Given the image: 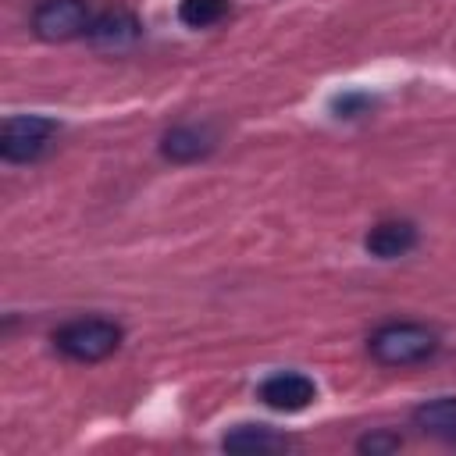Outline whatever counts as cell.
Instances as JSON below:
<instances>
[{
  "label": "cell",
  "instance_id": "5",
  "mask_svg": "<svg viewBox=\"0 0 456 456\" xmlns=\"http://www.w3.org/2000/svg\"><path fill=\"white\" fill-rule=\"evenodd\" d=\"M256 399H260L267 410L299 413V410H306V406L317 399V385H314V378H306V374H299V370H278V374H271V378L260 381Z\"/></svg>",
  "mask_w": 456,
  "mask_h": 456
},
{
  "label": "cell",
  "instance_id": "4",
  "mask_svg": "<svg viewBox=\"0 0 456 456\" xmlns=\"http://www.w3.org/2000/svg\"><path fill=\"white\" fill-rule=\"evenodd\" d=\"M93 25V11L86 0H39L32 7V32L43 43H68L86 36Z\"/></svg>",
  "mask_w": 456,
  "mask_h": 456
},
{
  "label": "cell",
  "instance_id": "8",
  "mask_svg": "<svg viewBox=\"0 0 456 456\" xmlns=\"http://www.w3.org/2000/svg\"><path fill=\"white\" fill-rule=\"evenodd\" d=\"M363 246H367V253L378 256V260L406 256V253L417 246V224H413V221H378V224L363 235Z\"/></svg>",
  "mask_w": 456,
  "mask_h": 456
},
{
  "label": "cell",
  "instance_id": "2",
  "mask_svg": "<svg viewBox=\"0 0 456 456\" xmlns=\"http://www.w3.org/2000/svg\"><path fill=\"white\" fill-rule=\"evenodd\" d=\"M121 346V324L107 317H75L53 331V349L75 363H100Z\"/></svg>",
  "mask_w": 456,
  "mask_h": 456
},
{
  "label": "cell",
  "instance_id": "13",
  "mask_svg": "<svg viewBox=\"0 0 456 456\" xmlns=\"http://www.w3.org/2000/svg\"><path fill=\"white\" fill-rule=\"evenodd\" d=\"M370 107H374L370 93H342V96L331 100V110L338 118H360V114H370Z\"/></svg>",
  "mask_w": 456,
  "mask_h": 456
},
{
  "label": "cell",
  "instance_id": "11",
  "mask_svg": "<svg viewBox=\"0 0 456 456\" xmlns=\"http://www.w3.org/2000/svg\"><path fill=\"white\" fill-rule=\"evenodd\" d=\"M228 0H178V21L185 28H210L221 18H228Z\"/></svg>",
  "mask_w": 456,
  "mask_h": 456
},
{
  "label": "cell",
  "instance_id": "12",
  "mask_svg": "<svg viewBox=\"0 0 456 456\" xmlns=\"http://www.w3.org/2000/svg\"><path fill=\"white\" fill-rule=\"evenodd\" d=\"M403 445V438L395 435V431H385V428H378V431H370V435H363L360 442H356V449L360 452H370V456H388V452H395Z\"/></svg>",
  "mask_w": 456,
  "mask_h": 456
},
{
  "label": "cell",
  "instance_id": "7",
  "mask_svg": "<svg viewBox=\"0 0 456 456\" xmlns=\"http://www.w3.org/2000/svg\"><path fill=\"white\" fill-rule=\"evenodd\" d=\"M214 146H217V135H214L207 125L185 121V125H175V128L164 132V139H160V157L171 160V164H192V160H203Z\"/></svg>",
  "mask_w": 456,
  "mask_h": 456
},
{
  "label": "cell",
  "instance_id": "3",
  "mask_svg": "<svg viewBox=\"0 0 456 456\" xmlns=\"http://www.w3.org/2000/svg\"><path fill=\"white\" fill-rule=\"evenodd\" d=\"M57 135V121L43 114H14L0 128V157L7 164H32L39 160Z\"/></svg>",
  "mask_w": 456,
  "mask_h": 456
},
{
  "label": "cell",
  "instance_id": "6",
  "mask_svg": "<svg viewBox=\"0 0 456 456\" xmlns=\"http://www.w3.org/2000/svg\"><path fill=\"white\" fill-rule=\"evenodd\" d=\"M139 36H142V25H139V18L128 7H107V11L93 14V25L86 32L89 46L107 50V53L132 50L139 43Z\"/></svg>",
  "mask_w": 456,
  "mask_h": 456
},
{
  "label": "cell",
  "instance_id": "1",
  "mask_svg": "<svg viewBox=\"0 0 456 456\" xmlns=\"http://www.w3.org/2000/svg\"><path fill=\"white\" fill-rule=\"evenodd\" d=\"M442 338L420 321H388L367 338V353L381 367H417L438 353Z\"/></svg>",
  "mask_w": 456,
  "mask_h": 456
},
{
  "label": "cell",
  "instance_id": "10",
  "mask_svg": "<svg viewBox=\"0 0 456 456\" xmlns=\"http://www.w3.org/2000/svg\"><path fill=\"white\" fill-rule=\"evenodd\" d=\"M221 449H228V452H278V449H289V435H281L267 424H239L221 438Z\"/></svg>",
  "mask_w": 456,
  "mask_h": 456
},
{
  "label": "cell",
  "instance_id": "9",
  "mask_svg": "<svg viewBox=\"0 0 456 456\" xmlns=\"http://www.w3.org/2000/svg\"><path fill=\"white\" fill-rule=\"evenodd\" d=\"M413 428L438 442H456V395L428 399L413 410Z\"/></svg>",
  "mask_w": 456,
  "mask_h": 456
}]
</instances>
